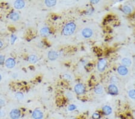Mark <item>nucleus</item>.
Returning a JSON list of instances; mask_svg holds the SVG:
<instances>
[{"instance_id":"nucleus-27","label":"nucleus","mask_w":135,"mask_h":119,"mask_svg":"<svg viewBox=\"0 0 135 119\" xmlns=\"http://www.w3.org/2000/svg\"><path fill=\"white\" fill-rule=\"evenodd\" d=\"M4 104V101L3 100H2V99H0V107H1V106H3Z\"/></svg>"},{"instance_id":"nucleus-30","label":"nucleus","mask_w":135,"mask_h":119,"mask_svg":"<svg viewBox=\"0 0 135 119\" xmlns=\"http://www.w3.org/2000/svg\"><path fill=\"white\" fill-rule=\"evenodd\" d=\"M1 81V75H0V81Z\"/></svg>"},{"instance_id":"nucleus-19","label":"nucleus","mask_w":135,"mask_h":119,"mask_svg":"<svg viewBox=\"0 0 135 119\" xmlns=\"http://www.w3.org/2000/svg\"><path fill=\"white\" fill-rule=\"evenodd\" d=\"M94 91H95V92H96V93H97V94H101V93H102L103 92V87H101V85L97 86L96 88H95Z\"/></svg>"},{"instance_id":"nucleus-28","label":"nucleus","mask_w":135,"mask_h":119,"mask_svg":"<svg viewBox=\"0 0 135 119\" xmlns=\"http://www.w3.org/2000/svg\"><path fill=\"white\" fill-rule=\"evenodd\" d=\"M98 2H99V1H91V3H93V4H96Z\"/></svg>"},{"instance_id":"nucleus-2","label":"nucleus","mask_w":135,"mask_h":119,"mask_svg":"<svg viewBox=\"0 0 135 119\" xmlns=\"http://www.w3.org/2000/svg\"><path fill=\"white\" fill-rule=\"evenodd\" d=\"M10 117L11 119H18L21 117V112L19 109H14L11 111L10 113Z\"/></svg>"},{"instance_id":"nucleus-10","label":"nucleus","mask_w":135,"mask_h":119,"mask_svg":"<svg viewBox=\"0 0 135 119\" xmlns=\"http://www.w3.org/2000/svg\"><path fill=\"white\" fill-rule=\"evenodd\" d=\"M14 6L16 9H21L25 6V2L23 1H16L14 2Z\"/></svg>"},{"instance_id":"nucleus-26","label":"nucleus","mask_w":135,"mask_h":119,"mask_svg":"<svg viewBox=\"0 0 135 119\" xmlns=\"http://www.w3.org/2000/svg\"><path fill=\"white\" fill-rule=\"evenodd\" d=\"M5 115H6V114H5V112L4 111L2 110L0 111V117H4Z\"/></svg>"},{"instance_id":"nucleus-7","label":"nucleus","mask_w":135,"mask_h":119,"mask_svg":"<svg viewBox=\"0 0 135 119\" xmlns=\"http://www.w3.org/2000/svg\"><path fill=\"white\" fill-rule=\"evenodd\" d=\"M106 66V61L104 59H101L98 63V69L100 71H103Z\"/></svg>"},{"instance_id":"nucleus-17","label":"nucleus","mask_w":135,"mask_h":119,"mask_svg":"<svg viewBox=\"0 0 135 119\" xmlns=\"http://www.w3.org/2000/svg\"><path fill=\"white\" fill-rule=\"evenodd\" d=\"M56 3V1H52V0H49V1H45V4L48 7H52L54 6Z\"/></svg>"},{"instance_id":"nucleus-25","label":"nucleus","mask_w":135,"mask_h":119,"mask_svg":"<svg viewBox=\"0 0 135 119\" xmlns=\"http://www.w3.org/2000/svg\"><path fill=\"white\" fill-rule=\"evenodd\" d=\"M16 36H14V35H12L11 36V43H14V42H15V40H16Z\"/></svg>"},{"instance_id":"nucleus-18","label":"nucleus","mask_w":135,"mask_h":119,"mask_svg":"<svg viewBox=\"0 0 135 119\" xmlns=\"http://www.w3.org/2000/svg\"><path fill=\"white\" fill-rule=\"evenodd\" d=\"M123 12L125 13H126V14H130L132 12V9H131L130 7L128 6H125L123 7Z\"/></svg>"},{"instance_id":"nucleus-20","label":"nucleus","mask_w":135,"mask_h":119,"mask_svg":"<svg viewBox=\"0 0 135 119\" xmlns=\"http://www.w3.org/2000/svg\"><path fill=\"white\" fill-rule=\"evenodd\" d=\"M129 96L130 98L135 99V90H132L129 91Z\"/></svg>"},{"instance_id":"nucleus-8","label":"nucleus","mask_w":135,"mask_h":119,"mask_svg":"<svg viewBox=\"0 0 135 119\" xmlns=\"http://www.w3.org/2000/svg\"><path fill=\"white\" fill-rule=\"evenodd\" d=\"M118 72L119 74L123 76L127 75L128 73V69L124 66H120V67L118 68Z\"/></svg>"},{"instance_id":"nucleus-22","label":"nucleus","mask_w":135,"mask_h":119,"mask_svg":"<svg viewBox=\"0 0 135 119\" xmlns=\"http://www.w3.org/2000/svg\"><path fill=\"white\" fill-rule=\"evenodd\" d=\"M5 61V57L4 56L2 55H0V65L1 64H3L4 63Z\"/></svg>"},{"instance_id":"nucleus-1","label":"nucleus","mask_w":135,"mask_h":119,"mask_svg":"<svg viewBox=\"0 0 135 119\" xmlns=\"http://www.w3.org/2000/svg\"><path fill=\"white\" fill-rule=\"evenodd\" d=\"M76 29V25L73 22H70L67 24L63 28V34L65 36L71 35L75 31Z\"/></svg>"},{"instance_id":"nucleus-21","label":"nucleus","mask_w":135,"mask_h":119,"mask_svg":"<svg viewBox=\"0 0 135 119\" xmlns=\"http://www.w3.org/2000/svg\"><path fill=\"white\" fill-rule=\"evenodd\" d=\"M16 97L17 99L21 100V99H23V94L21 93H16Z\"/></svg>"},{"instance_id":"nucleus-29","label":"nucleus","mask_w":135,"mask_h":119,"mask_svg":"<svg viewBox=\"0 0 135 119\" xmlns=\"http://www.w3.org/2000/svg\"><path fill=\"white\" fill-rule=\"evenodd\" d=\"M2 42H1V41H0V48H2Z\"/></svg>"},{"instance_id":"nucleus-13","label":"nucleus","mask_w":135,"mask_h":119,"mask_svg":"<svg viewBox=\"0 0 135 119\" xmlns=\"http://www.w3.org/2000/svg\"><path fill=\"white\" fill-rule=\"evenodd\" d=\"M10 18L12 20V21H16L19 19V14H18V13L16 12L12 13L10 14Z\"/></svg>"},{"instance_id":"nucleus-3","label":"nucleus","mask_w":135,"mask_h":119,"mask_svg":"<svg viewBox=\"0 0 135 119\" xmlns=\"http://www.w3.org/2000/svg\"><path fill=\"white\" fill-rule=\"evenodd\" d=\"M85 90V88L82 84H78L77 85H75V91L77 94H82L84 93Z\"/></svg>"},{"instance_id":"nucleus-11","label":"nucleus","mask_w":135,"mask_h":119,"mask_svg":"<svg viewBox=\"0 0 135 119\" xmlns=\"http://www.w3.org/2000/svg\"><path fill=\"white\" fill-rule=\"evenodd\" d=\"M58 55L57 52L54 51H51L48 53V58L51 60H55L57 59Z\"/></svg>"},{"instance_id":"nucleus-14","label":"nucleus","mask_w":135,"mask_h":119,"mask_svg":"<svg viewBox=\"0 0 135 119\" xmlns=\"http://www.w3.org/2000/svg\"><path fill=\"white\" fill-rule=\"evenodd\" d=\"M122 63L124 66H130L132 64V61L128 58H124L122 60Z\"/></svg>"},{"instance_id":"nucleus-24","label":"nucleus","mask_w":135,"mask_h":119,"mask_svg":"<svg viewBox=\"0 0 135 119\" xmlns=\"http://www.w3.org/2000/svg\"><path fill=\"white\" fill-rule=\"evenodd\" d=\"M76 108V106L75 105H70L68 107V109L69 111H73Z\"/></svg>"},{"instance_id":"nucleus-5","label":"nucleus","mask_w":135,"mask_h":119,"mask_svg":"<svg viewBox=\"0 0 135 119\" xmlns=\"http://www.w3.org/2000/svg\"><path fill=\"white\" fill-rule=\"evenodd\" d=\"M16 64V61L14 59L12 58H9L6 60V66L7 68L12 69L14 67Z\"/></svg>"},{"instance_id":"nucleus-15","label":"nucleus","mask_w":135,"mask_h":119,"mask_svg":"<svg viewBox=\"0 0 135 119\" xmlns=\"http://www.w3.org/2000/svg\"><path fill=\"white\" fill-rule=\"evenodd\" d=\"M28 61L31 63H35L38 61V58L34 55H30L28 58Z\"/></svg>"},{"instance_id":"nucleus-23","label":"nucleus","mask_w":135,"mask_h":119,"mask_svg":"<svg viewBox=\"0 0 135 119\" xmlns=\"http://www.w3.org/2000/svg\"><path fill=\"white\" fill-rule=\"evenodd\" d=\"M100 114H99V113H97V112L93 114V115H92V118L94 119H100Z\"/></svg>"},{"instance_id":"nucleus-4","label":"nucleus","mask_w":135,"mask_h":119,"mask_svg":"<svg viewBox=\"0 0 135 119\" xmlns=\"http://www.w3.org/2000/svg\"><path fill=\"white\" fill-rule=\"evenodd\" d=\"M32 116L34 119H42L43 117V114L40 110L35 109L33 111Z\"/></svg>"},{"instance_id":"nucleus-6","label":"nucleus","mask_w":135,"mask_h":119,"mask_svg":"<svg viewBox=\"0 0 135 119\" xmlns=\"http://www.w3.org/2000/svg\"><path fill=\"white\" fill-rule=\"evenodd\" d=\"M82 36L85 38H90L92 36V31L90 28H85L82 31Z\"/></svg>"},{"instance_id":"nucleus-31","label":"nucleus","mask_w":135,"mask_h":119,"mask_svg":"<svg viewBox=\"0 0 135 119\" xmlns=\"http://www.w3.org/2000/svg\"></svg>"},{"instance_id":"nucleus-16","label":"nucleus","mask_w":135,"mask_h":119,"mask_svg":"<svg viewBox=\"0 0 135 119\" xmlns=\"http://www.w3.org/2000/svg\"><path fill=\"white\" fill-rule=\"evenodd\" d=\"M40 33L42 36H47L49 34V30L48 28L44 27L41 30Z\"/></svg>"},{"instance_id":"nucleus-9","label":"nucleus","mask_w":135,"mask_h":119,"mask_svg":"<svg viewBox=\"0 0 135 119\" xmlns=\"http://www.w3.org/2000/svg\"><path fill=\"white\" fill-rule=\"evenodd\" d=\"M108 90H109V92L110 93L112 94V95H115V94H117L118 92V88L116 87V85H113V84H111V85L109 86Z\"/></svg>"},{"instance_id":"nucleus-12","label":"nucleus","mask_w":135,"mask_h":119,"mask_svg":"<svg viewBox=\"0 0 135 119\" xmlns=\"http://www.w3.org/2000/svg\"><path fill=\"white\" fill-rule=\"evenodd\" d=\"M103 112L105 115H109L112 112V108L109 106H104L103 108Z\"/></svg>"}]
</instances>
